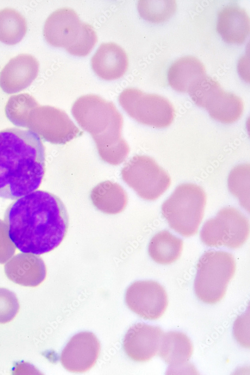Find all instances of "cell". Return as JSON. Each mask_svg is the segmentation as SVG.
<instances>
[{
  "label": "cell",
  "instance_id": "obj_19",
  "mask_svg": "<svg viewBox=\"0 0 250 375\" xmlns=\"http://www.w3.org/2000/svg\"><path fill=\"white\" fill-rule=\"evenodd\" d=\"M192 352V342L186 334L170 332L163 334L158 354L172 368H182L188 362Z\"/></svg>",
  "mask_w": 250,
  "mask_h": 375
},
{
  "label": "cell",
  "instance_id": "obj_22",
  "mask_svg": "<svg viewBox=\"0 0 250 375\" xmlns=\"http://www.w3.org/2000/svg\"><path fill=\"white\" fill-rule=\"evenodd\" d=\"M27 31L25 18L11 8L0 10V42L8 45L18 44Z\"/></svg>",
  "mask_w": 250,
  "mask_h": 375
},
{
  "label": "cell",
  "instance_id": "obj_8",
  "mask_svg": "<svg viewBox=\"0 0 250 375\" xmlns=\"http://www.w3.org/2000/svg\"><path fill=\"white\" fill-rule=\"evenodd\" d=\"M118 102L130 116L150 126L167 127L175 116L174 107L167 98L136 88L124 89L118 96Z\"/></svg>",
  "mask_w": 250,
  "mask_h": 375
},
{
  "label": "cell",
  "instance_id": "obj_15",
  "mask_svg": "<svg viewBox=\"0 0 250 375\" xmlns=\"http://www.w3.org/2000/svg\"><path fill=\"white\" fill-rule=\"evenodd\" d=\"M94 73L102 79L112 80L122 77L128 66L124 50L114 42L102 43L91 59Z\"/></svg>",
  "mask_w": 250,
  "mask_h": 375
},
{
  "label": "cell",
  "instance_id": "obj_18",
  "mask_svg": "<svg viewBox=\"0 0 250 375\" xmlns=\"http://www.w3.org/2000/svg\"><path fill=\"white\" fill-rule=\"evenodd\" d=\"M206 76L204 64L193 56L182 57L174 62L168 72V80L175 90L188 92L198 80Z\"/></svg>",
  "mask_w": 250,
  "mask_h": 375
},
{
  "label": "cell",
  "instance_id": "obj_3",
  "mask_svg": "<svg viewBox=\"0 0 250 375\" xmlns=\"http://www.w3.org/2000/svg\"><path fill=\"white\" fill-rule=\"evenodd\" d=\"M72 113L92 134L104 161L114 164L123 162L128 147L121 138L122 116L112 102L95 94L83 96L74 102Z\"/></svg>",
  "mask_w": 250,
  "mask_h": 375
},
{
  "label": "cell",
  "instance_id": "obj_21",
  "mask_svg": "<svg viewBox=\"0 0 250 375\" xmlns=\"http://www.w3.org/2000/svg\"><path fill=\"white\" fill-rule=\"evenodd\" d=\"M183 248L182 239L166 230L159 232L151 238L148 252L156 263L168 264L175 262L181 256Z\"/></svg>",
  "mask_w": 250,
  "mask_h": 375
},
{
  "label": "cell",
  "instance_id": "obj_4",
  "mask_svg": "<svg viewBox=\"0 0 250 375\" xmlns=\"http://www.w3.org/2000/svg\"><path fill=\"white\" fill-rule=\"evenodd\" d=\"M43 34L51 46L64 48L70 54L84 56L97 42L93 27L82 22L76 12L68 8H58L46 20Z\"/></svg>",
  "mask_w": 250,
  "mask_h": 375
},
{
  "label": "cell",
  "instance_id": "obj_20",
  "mask_svg": "<svg viewBox=\"0 0 250 375\" xmlns=\"http://www.w3.org/2000/svg\"><path fill=\"white\" fill-rule=\"evenodd\" d=\"M92 203L102 212L114 214L122 212L128 204V196L117 183L110 180L102 182L94 187L90 194Z\"/></svg>",
  "mask_w": 250,
  "mask_h": 375
},
{
  "label": "cell",
  "instance_id": "obj_10",
  "mask_svg": "<svg viewBox=\"0 0 250 375\" xmlns=\"http://www.w3.org/2000/svg\"><path fill=\"white\" fill-rule=\"evenodd\" d=\"M122 180L142 198L154 200L169 188L168 173L151 157L136 156L122 168Z\"/></svg>",
  "mask_w": 250,
  "mask_h": 375
},
{
  "label": "cell",
  "instance_id": "obj_5",
  "mask_svg": "<svg viewBox=\"0 0 250 375\" xmlns=\"http://www.w3.org/2000/svg\"><path fill=\"white\" fill-rule=\"evenodd\" d=\"M206 196L196 184H182L162 204L161 210L170 227L184 236L196 234L204 215Z\"/></svg>",
  "mask_w": 250,
  "mask_h": 375
},
{
  "label": "cell",
  "instance_id": "obj_14",
  "mask_svg": "<svg viewBox=\"0 0 250 375\" xmlns=\"http://www.w3.org/2000/svg\"><path fill=\"white\" fill-rule=\"evenodd\" d=\"M39 64L28 54H20L12 59L0 73V86L6 92L11 94L28 86L37 77Z\"/></svg>",
  "mask_w": 250,
  "mask_h": 375
},
{
  "label": "cell",
  "instance_id": "obj_12",
  "mask_svg": "<svg viewBox=\"0 0 250 375\" xmlns=\"http://www.w3.org/2000/svg\"><path fill=\"white\" fill-rule=\"evenodd\" d=\"M100 350V343L94 334L80 332L74 336L64 348L60 362L70 372H86L95 364Z\"/></svg>",
  "mask_w": 250,
  "mask_h": 375
},
{
  "label": "cell",
  "instance_id": "obj_13",
  "mask_svg": "<svg viewBox=\"0 0 250 375\" xmlns=\"http://www.w3.org/2000/svg\"><path fill=\"white\" fill-rule=\"evenodd\" d=\"M163 334L158 326L144 323L134 324L125 334L124 350L134 361H148L158 353Z\"/></svg>",
  "mask_w": 250,
  "mask_h": 375
},
{
  "label": "cell",
  "instance_id": "obj_25",
  "mask_svg": "<svg viewBox=\"0 0 250 375\" xmlns=\"http://www.w3.org/2000/svg\"><path fill=\"white\" fill-rule=\"evenodd\" d=\"M19 308L16 294L8 289L0 288V324H6L13 320Z\"/></svg>",
  "mask_w": 250,
  "mask_h": 375
},
{
  "label": "cell",
  "instance_id": "obj_6",
  "mask_svg": "<svg viewBox=\"0 0 250 375\" xmlns=\"http://www.w3.org/2000/svg\"><path fill=\"white\" fill-rule=\"evenodd\" d=\"M236 270V261L232 254L224 251L205 252L196 265L194 281L196 296L208 304L219 302L224 298Z\"/></svg>",
  "mask_w": 250,
  "mask_h": 375
},
{
  "label": "cell",
  "instance_id": "obj_1",
  "mask_svg": "<svg viewBox=\"0 0 250 375\" xmlns=\"http://www.w3.org/2000/svg\"><path fill=\"white\" fill-rule=\"evenodd\" d=\"M7 234L23 253L40 255L58 247L68 226L66 206L56 196L38 190L18 198L4 215Z\"/></svg>",
  "mask_w": 250,
  "mask_h": 375
},
{
  "label": "cell",
  "instance_id": "obj_11",
  "mask_svg": "<svg viewBox=\"0 0 250 375\" xmlns=\"http://www.w3.org/2000/svg\"><path fill=\"white\" fill-rule=\"evenodd\" d=\"M126 303L134 312L145 320L160 318L168 306V297L164 288L154 280L137 281L126 290Z\"/></svg>",
  "mask_w": 250,
  "mask_h": 375
},
{
  "label": "cell",
  "instance_id": "obj_24",
  "mask_svg": "<svg viewBox=\"0 0 250 375\" xmlns=\"http://www.w3.org/2000/svg\"><path fill=\"white\" fill-rule=\"evenodd\" d=\"M228 186L230 192L238 198L241 205L249 210V164H239L231 170L228 178Z\"/></svg>",
  "mask_w": 250,
  "mask_h": 375
},
{
  "label": "cell",
  "instance_id": "obj_2",
  "mask_svg": "<svg viewBox=\"0 0 250 375\" xmlns=\"http://www.w3.org/2000/svg\"><path fill=\"white\" fill-rule=\"evenodd\" d=\"M45 172V149L39 136L16 128L0 131V198L16 200L35 191Z\"/></svg>",
  "mask_w": 250,
  "mask_h": 375
},
{
  "label": "cell",
  "instance_id": "obj_23",
  "mask_svg": "<svg viewBox=\"0 0 250 375\" xmlns=\"http://www.w3.org/2000/svg\"><path fill=\"white\" fill-rule=\"evenodd\" d=\"M176 4L174 0H140L138 10L140 16L152 22L168 20L175 12Z\"/></svg>",
  "mask_w": 250,
  "mask_h": 375
},
{
  "label": "cell",
  "instance_id": "obj_9",
  "mask_svg": "<svg viewBox=\"0 0 250 375\" xmlns=\"http://www.w3.org/2000/svg\"><path fill=\"white\" fill-rule=\"evenodd\" d=\"M249 234L250 222L247 218L238 209L226 207L205 222L200 238L208 246H225L235 249L244 244Z\"/></svg>",
  "mask_w": 250,
  "mask_h": 375
},
{
  "label": "cell",
  "instance_id": "obj_16",
  "mask_svg": "<svg viewBox=\"0 0 250 375\" xmlns=\"http://www.w3.org/2000/svg\"><path fill=\"white\" fill-rule=\"evenodd\" d=\"M216 30L228 43L241 44L250 33V18L238 6L228 5L218 13Z\"/></svg>",
  "mask_w": 250,
  "mask_h": 375
},
{
  "label": "cell",
  "instance_id": "obj_17",
  "mask_svg": "<svg viewBox=\"0 0 250 375\" xmlns=\"http://www.w3.org/2000/svg\"><path fill=\"white\" fill-rule=\"evenodd\" d=\"M7 277L13 282L26 286H36L46 276L43 260L34 256L18 255L5 266Z\"/></svg>",
  "mask_w": 250,
  "mask_h": 375
},
{
  "label": "cell",
  "instance_id": "obj_7",
  "mask_svg": "<svg viewBox=\"0 0 250 375\" xmlns=\"http://www.w3.org/2000/svg\"><path fill=\"white\" fill-rule=\"evenodd\" d=\"M188 92L196 104L205 108L212 118L223 124L233 123L242 114V99L224 90L218 81L206 75L196 82Z\"/></svg>",
  "mask_w": 250,
  "mask_h": 375
}]
</instances>
